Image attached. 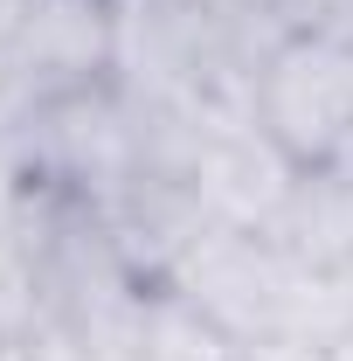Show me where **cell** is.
<instances>
[{
  "label": "cell",
  "instance_id": "obj_1",
  "mask_svg": "<svg viewBox=\"0 0 353 361\" xmlns=\"http://www.w3.org/2000/svg\"><path fill=\"white\" fill-rule=\"evenodd\" d=\"M215 319L236 348L264 341H333L347 326V299L333 278L298 264L270 229H201L194 250L167 278Z\"/></svg>",
  "mask_w": 353,
  "mask_h": 361
},
{
  "label": "cell",
  "instance_id": "obj_2",
  "mask_svg": "<svg viewBox=\"0 0 353 361\" xmlns=\"http://www.w3.org/2000/svg\"><path fill=\"white\" fill-rule=\"evenodd\" d=\"M0 160L21 188L49 202L104 209L146 174V126H139V104L118 90V77H104V84H77L21 104Z\"/></svg>",
  "mask_w": 353,
  "mask_h": 361
},
{
  "label": "cell",
  "instance_id": "obj_3",
  "mask_svg": "<svg viewBox=\"0 0 353 361\" xmlns=\"http://www.w3.org/2000/svg\"><path fill=\"white\" fill-rule=\"evenodd\" d=\"M257 126L298 167H353V42L284 35L257 70Z\"/></svg>",
  "mask_w": 353,
  "mask_h": 361
},
{
  "label": "cell",
  "instance_id": "obj_4",
  "mask_svg": "<svg viewBox=\"0 0 353 361\" xmlns=\"http://www.w3.org/2000/svg\"><path fill=\"white\" fill-rule=\"evenodd\" d=\"M187 180H194V202L215 229H270L291 180H298V160L257 126V111H229L201 133Z\"/></svg>",
  "mask_w": 353,
  "mask_h": 361
},
{
  "label": "cell",
  "instance_id": "obj_5",
  "mask_svg": "<svg viewBox=\"0 0 353 361\" xmlns=\"http://www.w3.org/2000/svg\"><path fill=\"white\" fill-rule=\"evenodd\" d=\"M111 42H118V0H28L0 70L21 90V104H35L77 84H104Z\"/></svg>",
  "mask_w": 353,
  "mask_h": 361
},
{
  "label": "cell",
  "instance_id": "obj_6",
  "mask_svg": "<svg viewBox=\"0 0 353 361\" xmlns=\"http://www.w3.org/2000/svg\"><path fill=\"white\" fill-rule=\"evenodd\" d=\"M270 236L298 264H312L319 278L340 285L353 264V167H298Z\"/></svg>",
  "mask_w": 353,
  "mask_h": 361
},
{
  "label": "cell",
  "instance_id": "obj_7",
  "mask_svg": "<svg viewBox=\"0 0 353 361\" xmlns=\"http://www.w3.org/2000/svg\"><path fill=\"white\" fill-rule=\"evenodd\" d=\"M42 209L49 195L21 188L0 160V341H35L42 326Z\"/></svg>",
  "mask_w": 353,
  "mask_h": 361
},
{
  "label": "cell",
  "instance_id": "obj_8",
  "mask_svg": "<svg viewBox=\"0 0 353 361\" xmlns=\"http://www.w3.org/2000/svg\"><path fill=\"white\" fill-rule=\"evenodd\" d=\"M139 361H236V341L187 292L153 285L146 313H139Z\"/></svg>",
  "mask_w": 353,
  "mask_h": 361
},
{
  "label": "cell",
  "instance_id": "obj_9",
  "mask_svg": "<svg viewBox=\"0 0 353 361\" xmlns=\"http://www.w3.org/2000/svg\"><path fill=\"white\" fill-rule=\"evenodd\" d=\"M277 35H326V42H353V0H270Z\"/></svg>",
  "mask_w": 353,
  "mask_h": 361
},
{
  "label": "cell",
  "instance_id": "obj_10",
  "mask_svg": "<svg viewBox=\"0 0 353 361\" xmlns=\"http://www.w3.org/2000/svg\"><path fill=\"white\" fill-rule=\"evenodd\" d=\"M236 361H326V341H264V348H236Z\"/></svg>",
  "mask_w": 353,
  "mask_h": 361
},
{
  "label": "cell",
  "instance_id": "obj_11",
  "mask_svg": "<svg viewBox=\"0 0 353 361\" xmlns=\"http://www.w3.org/2000/svg\"><path fill=\"white\" fill-rule=\"evenodd\" d=\"M201 14H215V21H264V28H277L270 21V0H194Z\"/></svg>",
  "mask_w": 353,
  "mask_h": 361
},
{
  "label": "cell",
  "instance_id": "obj_12",
  "mask_svg": "<svg viewBox=\"0 0 353 361\" xmlns=\"http://www.w3.org/2000/svg\"><path fill=\"white\" fill-rule=\"evenodd\" d=\"M14 118H21V90L7 84V70H0V153H7V139H14Z\"/></svg>",
  "mask_w": 353,
  "mask_h": 361
},
{
  "label": "cell",
  "instance_id": "obj_13",
  "mask_svg": "<svg viewBox=\"0 0 353 361\" xmlns=\"http://www.w3.org/2000/svg\"><path fill=\"white\" fill-rule=\"evenodd\" d=\"M21 14H28V0H0V56H7V42H14Z\"/></svg>",
  "mask_w": 353,
  "mask_h": 361
},
{
  "label": "cell",
  "instance_id": "obj_14",
  "mask_svg": "<svg viewBox=\"0 0 353 361\" xmlns=\"http://www.w3.org/2000/svg\"><path fill=\"white\" fill-rule=\"evenodd\" d=\"M326 361H353V319L333 334V341H326Z\"/></svg>",
  "mask_w": 353,
  "mask_h": 361
},
{
  "label": "cell",
  "instance_id": "obj_15",
  "mask_svg": "<svg viewBox=\"0 0 353 361\" xmlns=\"http://www.w3.org/2000/svg\"><path fill=\"white\" fill-rule=\"evenodd\" d=\"M0 361H35V341H0Z\"/></svg>",
  "mask_w": 353,
  "mask_h": 361
},
{
  "label": "cell",
  "instance_id": "obj_16",
  "mask_svg": "<svg viewBox=\"0 0 353 361\" xmlns=\"http://www.w3.org/2000/svg\"><path fill=\"white\" fill-rule=\"evenodd\" d=\"M340 299H347V313H353V264H347V278H340Z\"/></svg>",
  "mask_w": 353,
  "mask_h": 361
}]
</instances>
